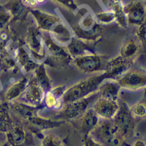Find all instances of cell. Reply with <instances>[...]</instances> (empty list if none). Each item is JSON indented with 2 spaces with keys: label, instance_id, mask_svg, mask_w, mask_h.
<instances>
[{
  "label": "cell",
  "instance_id": "6da1fadb",
  "mask_svg": "<svg viewBox=\"0 0 146 146\" xmlns=\"http://www.w3.org/2000/svg\"><path fill=\"white\" fill-rule=\"evenodd\" d=\"M118 75L114 72L106 71L102 75L84 79L65 92L62 97V102L65 104L87 97L98 91L104 80L116 78Z\"/></svg>",
  "mask_w": 146,
  "mask_h": 146
},
{
  "label": "cell",
  "instance_id": "7a4b0ae2",
  "mask_svg": "<svg viewBox=\"0 0 146 146\" xmlns=\"http://www.w3.org/2000/svg\"><path fill=\"white\" fill-rule=\"evenodd\" d=\"M112 120L119 134L125 141L133 137L136 129V121L127 104L121 103Z\"/></svg>",
  "mask_w": 146,
  "mask_h": 146
},
{
  "label": "cell",
  "instance_id": "3957f363",
  "mask_svg": "<svg viewBox=\"0 0 146 146\" xmlns=\"http://www.w3.org/2000/svg\"><path fill=\"white\" fill-rule=\"evenodd\" d=\"M93 132L98 139L107 146L123 145L125 141L119 134L112 119H104L100 121Z\"/></svg>",
  "mask_w": 146,
  "mask_h": 146
},
{
  "label": "cell",
  "instance_id": "277c9868",
  "mask_svg": "<svg viewBox=\"0 0 146 146\" xmlns=\"http://www.w3.org/2000/svg\"><path fill=\"white\" fill-rule=\"evenodd\" d=\"M99 98L98 91L87 97L64 104L60 115L61 117L73 120L81 118L88 109L90 105Z\"/></svg>",
  "mask_w": 146,
  "mask_h": 146
},
{
  "label": "cell",
  "instance_id": "5b68a950",
  "mask_svg": "<svg viewBox=\"0 0 146 146\" xmlns=\"http://www.w3.org/2000/svg\"><path fill=\"white\" fill-rule=\"evenodd\" d=\"M74 64L81 72L90 74L106 70L107 62L101 56L95 54H86L75 58Z\"/></svg>",
  "mask_w": 146,
  "mask_h": 146
},
{
  "label": "cell",
  "instance_id": "8992f818",
  "mask_svg": "<svg viewBox=\"0 0 146 146\" xmlns=\"http://www.w3.org/2000/svg\"><path fill=\"white\" fill-rule=\"evenodd\" d=\"M117 83L121 88L130 90L146 88V72L139 69L131 70L121 76Z\"/></svg>",
  "mask_w": 146,
  "mask_h": 146
},
{
  "label": "cell",
  "instance_id": "52a82bcc",
  "mask_svg": "<svg viewBox=\"0 0 146 146\" xmlns=\"http://www.w3.org/2000/svg\"><path fill=\"white\" fill-rule=\"evenodd\" d=\"M127 23L141 26L146 22V5L141 1H133L125 6Z\"/></svg>",
  "mask_w": 146,
  "mask_h": 146
},
{
  "label": "cell",
  "instance_id": "ba28073f",
  "mask_svg": "<svg viewBox=\"0 0 146 146\" xmlns=\"http://www.w3.org/2000/svg\"><path fill=\"white\" fill-rule=\"evenodd\" d=\"M120 105L117 101L99 98L95 102L93 109L99 117L104 119L112 120L115 116L119 109Z\"/></svg>",
  "mask_w": 146,
  "mask_h": 146
},
{
  "label": "cell",
  "instance_id": "9c48e42d",
  "mask_svg": "<svg viewBox=\"0 0 146 146\" xmlns=\"http://www.w3.org/2000/svg\"><path fill=\"white\" fill-rule=\"evenodd\" d=\"M36 21L38 28L44 31H50L52 27L57 23L62 22L59 16L49 14L38 9L30 11Z\"/></svg>",
  "mask_w": 146,
  "mask_h": 146
},
{
  "label": "cell",
  "instance_id": "30bf717a",
  "mask_svg": "<svg viewBox=\"0 0 146 146\" xmlns=\"http://www.w3.org/2000/svg\"><path fill=\"white\" fill-rule=\"evenodd\" d=\"M41 39L56 60L64 63H68L70 60L72 56L69 54L66 48L57 44L51 36H44L41 37Z\"/></svg>",
  "mask_w": 146,
  "mask_h": 146
},
{
  "label": "cell",
  "instance_id": "8fae6325",
  "mask_svg": "<svg viewBox=\"0 0 146 146\" xmlns=\"http://www.w3.org/2000/svg\"><path fill=\"white\" fill-rule=\"evenodd\" d=\"M99 117L93 109H88L81 117V132L84 137L90 136V133L97 127L99 123Z\"/></svg>",
  "mask_w": 146,
  "mask_h": 146
},
{
  "label": "cell",
  "instance_id": "7c38bea8",
  "mask_svg": "<svg viewBox=\"0 0 146 146\" xmlns=\"http://www.w3.org/2000/svg\"><path fill=\"white\" fill-rule=\"evenodd\" d=\"M43 41L41 38L39 39L36 30L31 29L27 37V44L35 57L38 59H41L44 57L45 50Z\"/></svg>",
  "mask_w": 146,
  "mask_h": 146
},
{
  "label": "cell",
  "instance_id": "4fadbf2b",
  "mask_svg": "<svg viewBox=\"0 0 146 146\" xmlns=\"http://www.w3.org/2000/svg\"><path fill=\"white\" fill-rule=\"evenodd\" d=\"M104 5L110 12L115 14L119 24L122 26L128 24L125 12V6L121 0H102Z\"/></svg>",
  "mask_w": 146,
  "mask_h": 146
},
{
  "label": "cell",
  "instance_id": "5bb4252c",
  "mask_svg": "<svg viewBox=\"0 0 146 146\" xmlns=\"http://www.w3.org/2000/svg\"><path fill=\"white\" fill-rule=\"evenodd\" d=\"M51 35L53 40L59 44H66L72 40L70 30L62 22L57 23L51 29Z\"/></svg>",
  "mask_w": 146,
  "mask_h": 146
},
{
  "label": "cell",
  "instance_id": "9a60e30c",
  "mask_svg": "<svg viewBox=\"0 0 146 146\" xmlns=\"http://www.w3.org/2000/svg\"><path fill=\"white\" fill-rule=\"evenodd\" d=\"M120 88L118 83L107 82L100 86L99 88V98L117 101Z\"/></svg>",
  "mask_w": 146,
  "mask_h": 146
},
{
  "label": "cell",
  "instance_id": "2e32d148",
  "mask_svg": "<svg viewBox=\"0 0 146 146\" xmlns=\"http://www.w3.org/2000/svg\"><path fill=\"white\" fill-rule=\"evenodd\" d=\"M44 90L36 80L29 84L27 89L26 97L28 101L32 104H39L43 100Z\"/></svg>",
  "mask_w": 146,
  "mask_h": 146
},
{
  "label": "cell",
  "instance_id": "e0dca14e",
  "mask_svg": "<svg viewBox=\"0 0 146 146\" xmlns=\"http://www.w3.org/2000/svg\"><path fill=\"white\" fill-rule=\"evenodd\" d=\"M66 49L72 57H77L84 54L88 49H90L88 44L80 39L72 38L70 43L66 46Z\"/></svg>",
  "mask_w": 146,
  "mask_h": 146
},
{
  "label": "cell",
  "instance_id": "ac0fdd59",
  "mask_svg": "<svg viewBox=\"0 0 146 146\" xmlns=\"http://www.w3.org/2000/svg\"><path fill=\"white\" fill-rule=\"evenodd\" d=\"M9 137L15 145H21L25 143L27 137L24 129L21 126L15 125L9 129Z\"/></svg>",
  "mask_w": 146,
  "mask_h": 146
},
{
  "label": "cell",
  "instance_id": "d6986e66",
  "mask_svg": "<svg viewBox=\"0 0 146 146\" xmlns=\"http://www.w3.org/2000/svg\"><path fill=\"white\" fill-rule=\"evenodd\" d=\"M139 50V45L135 41L128 40L121 49V56L126 59L132 60L138 54Z\"/></svg>",
  "mask_w": 146,
  "mask_h": 146
},
{
  "label": "cell",
  "instance_id": "ffe728a7",
  "mask_svg": "<svg viewBox=\"0 0 146 146\" xmlns=\"http://www.w3.org/2000/svg\"><path fill=\"white\" fill-rule=\"evenodd\" d=\"M14 54L19 63L25 68H31L32 67L35 66L33 61L30 59L29 56L26 53L24 49L22 47H16V51H14Z\"/></svg>",
  "mask_w": 146,
  "mask_h": 146
},
{
  "label": "cell",
  "instance_id": "44dd1931",
  "mask_svg": "<svg viewBox=\"0 0 146 146\" xmlns=\"http://www.w3.org/2000/svg\"><path fill=\"white\" fill-rule=\"evenodd\" d=\"M36 81L43 88L44 90L49 91L51 88V83L50 80L46 74L45 69L43 66H40L36 71Z\"/></svg>",
  "mask_w": 146,
  "mask_h": 146
},
{
  "label": "cell",
  "instance_id": "7402d4cb",
  "mask_svg": "<svg viewBox=\"0 0 146 146\" xmlns=\"http://www.w3.org/2000/svg\"><path fill=\"white\" fill-rule=\"evenodd\" d=\"M26 80L22 79L21 81H19L17 83L14 84L13 86H11L9 90L7 92L6 97L7 99H11L17 97L19 95L22 91L24 89V88L25 86Z\"/></svg>",
  "mask_w": 146,
  "mask_h": 146
},
{
  "label": "cell",
  "instance_id": "603a6c76",
  "mask_svg": "<svg viewBox=\"0 0 146 146\" xmlns=\"http://www.w3.org/2000/svg\"><path fill=\"white\" fill-rule=\"evenodd\" d=\"M131 113L134 118H143L146 117V106L143 101L136 103L130 109Z\"/></svg>",
  "mask_w": 146,
  "mask_h": 146
},
{
  "label": "cell",
  "instance_id": "cb8c5ba5",
  "mask_svg": "<svg viewBox=\"0 0 146 146\" xmlns=\"http://www.w3.org/2000/svg\"><path fill=\"white\" fill-rule=\"evenodd\" d=\"M22 0H11L7 5L11 15H19L24 9Z\"/></svg>",
  "mask_w": 146,
  "mask_h": 146
},
{
  "label": "cell",
  "instance_id": "d4e9b609",
  "mask_svg": "<svg viewBox=\"0 0 146 146\" xmlns=\"http://www.w3.org/2000/svg\"><path fill=\"white\" fill-rule=\"evenodd\" d=\"M96 18L100 23L104 24H110V23L113 22L116 20V17L115 14L110 11H103L96 14Z\"/></svg>",
  "mask_w": 146,
  "mask_h": 146
},
{
  "label": "cell",
  "instance_id": "484cf974",
  "mask_svg": "<svg viewBox=\"0 0 146 146\" xmlns=\"http://www.w3.org/2000/svg\"><path fill=\"white\" fill-rule=\"evenodd\" d=\"M43 146H62V143L57 137L49 135L44 139Z\"/></svg>",
  "mask_w": 146,
  "mask_h": 146
},
{
  "label": "cell",
  "instance_id": "4316f807",
  "mask_svg": "<svg viewBox=\"0 0 146 146\" xmlns=\"http://www.w3.org/2000/svg\"><path fill=\"white\" fill-rule=\"evenodd\" d=\"M9 119L5 110L0 109V131H6L9 128Z\"/></svg>",
  "mask_w": 146,
  "mask_h": 146
},
{
  "label": "cell",
  "instance_id": "83f0119b",
  "mask_svg": "<svg viewBox=\"0 0 146 146\" xmlns=\"http://www.w3.org/2000/svg\"><path fill=\"white\" fill-rule=\"evenodd\" d=\"M54 1L59 4L60 5L63 6L69 10L75 11L77 8V5L74 1V0H54Z\"/></svg>",
  "mask_w": 146,
  "mask_h": 146
},
{
  "label": "cell",
  "instance_id": "f1b7e54d",
  "mask_svg": "<svg viewBox=\"0 0 146 146\" xmlns=\"http://www.w3.org/2000/svg\"><path fill=\"white\" fill-rule=\"evenodd\" d=\"M10 18V13L3 12V11L0 12V29H2L3 27L9 21Z\"/></svg>",
  "mask_w": 146,
  "mask_h": 146
},
{
  "label": "cell",
  "instance_id": "f546056e",
  "mask_svg": "<svg viewBox=\"0 0 146 146\" xmlns=\"http://www.w3.org/2000/svg\"><path fill=\"white\" fill-rule=\"evenodd\" d=\"M84 146H102V144L96 141L90 136L84 137Z\"/></svg>",
  "mask_w": 146,
  "mask_h": 146
},
{
  "label": "cell",
  "instance_id": "4dcf8cb0",
  "mask_svg": "<svg viewBox=\"0 0 146 146\" xmlns=\"http://www.w3.org/2000/svg\"><path fill=\"white\" fill-rule=\"evenodd\" d=\"M93 19L92 17L90 15L87 16L85 19H84L82 22V24L84 27L85 28H90L92 25L93 24Z\"/></svg>",
  "mask_w": 146,
  "mask_h": 146
},
{
  "label": "cell",
  "instance_id": "1f68e13d",
  "mask_svg": "<svg viewBox=\"0 0 146 146\" xmlns=\"http://www.w3.org/2000/svg\"><path fill=\"white\" fill-rule=\"evenodd\" d=\"M22 1L24 5L31 7H34L37 5L36 0H22Z\"/></svg>",
  "mask_w": 146,
  "mask_h": 146
},
{
  "label": "cell",
  "instance_id": "d6a6232c",
  "mask_svg": "<svg viewBox=\"0 0 146 146\" xmlns=\"http://www.w3.org/2000/svg\"><path fill=\"white\" fill-rule=\"evenodd\" d=\"M132 146H146V143L143 139H137L134 142Z\"/></svg>",
  "mask_w": 146,
  "mask_h": 146
},
{
  "label": "cell",
  "instance_id": "836d02e7",
  "mask_svg": "<svg viewBox=\"0 0 146 146\" xmlns=\"http://www.w3.org/2000/svg\"><path fill=\"white\" fill-rule=\"evenodd\" d=\"M143 101L144 103V104L145 105V106H146V91H145V94H144V99H143Z\"/></svg>",
  "mask_w": 146,
  "mask_h": 146
},
{
  "label": "cell",
  "instance_id": "e575fe53",
  "mask_svg": "<svg viewBox=\"0 0 146 146\" xmlns=\"http://www.w3.org/2000/svg\"><path fill=\"white\" fill-rule=\"evenodd\" d=\"M46 1V0H36V1L37 2V3H42Z\"/></svg>",
  "mask_w": 146,
  "mask_h": 146
},
{
  "label": "cell",
  "instance_id": "d590c367",
  "mask_svg": "<svg viewBox=\"0 0 146 146\" xmlns=\"http://www.w3.org/2000/svg\"><path fill=\"white\" fill-rule=\"evenodd\" d=\"M0 146H1V145H0Z\"/></svg>",
  "mask_w": 146,
  "mask_h": 146
}]
</instances>
